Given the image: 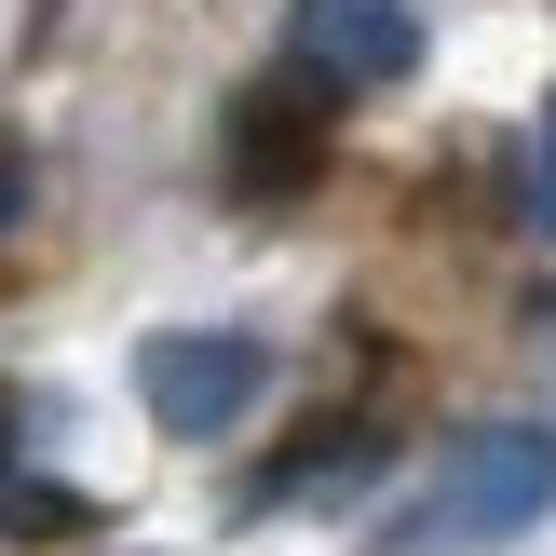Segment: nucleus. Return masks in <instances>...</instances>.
I'll use <instances>...</instances> for the list:
<instances>
[{"instance_id": "obj_3", "label": "nucleus", "mask_w": 556, "mask_h": 556, "mask_svg": "<svg viewBox=\"0 0 556 556\" xmlns=\"http://www.w3.org/2000/svg\"><path fill=\"white\" fill-rule=\"evenodd\" d=\"M407 68H421V14L407 0H299L286 14V81H313L326 109L394 96Z\"/></svg>"}, {"instance_id": "obj_4", "label": "nucleus", "mask_w": 556, "mask_h": 556, "mask_svg": "<svg viewBox=\"0 0 556 556\" xmlns=\"http://www.w3.org/2000/svg\"><path fill=\"white\" fill-rule=\"evenodd\" d=\"M326 123H340V109H326L313 81H286V68H271L258 96H231V136H217L231 204H299V190L326 177Z\"/></svg>"}, {"instance_id": "obj_1", "label": "nucleus", "mask_w": 556, "mask_h": 556, "mask_svg": "<svg viewBox=\"0 0 556 556\" xmlns=\"http://www.w3.org/2000/svg\"><path fill=\"white\" fill-rule=\"evenodd\" d=\"M556 516V421H476L448 462H434V489L407 503V556H489L516 530H543Z\"/></svg>"}, {"instance_id": "obj_7", "label": "nucleus", "mask_w": 556, "mask_h": 556, "mask_svg": "<svg viewBox=\"0 0 556 556\" xmlns=\"http://www.w3.org/2000/svg\"><path fill=\"white\" fill-rule=\"evenodd\" d=\"M530 231L556 244V123H543V163H530Z\"/></svg>"}, {"instance_id": "obj_8", "label": "nucleus", "mask_w": 556, "mask_h": 556, "mask_svg": "<svg viewBox=\"0 0 556 556\" xmlns=\"http://www.w3.org/2000/svg\"><path fill=\"white\" fill-rule=\"evenodd\" d=\"M14 434H27V394H0V489H14V462H27Z\"/></svg>"}, {"instance_id": "obj_2", "label": "nucleus", "mask_w": 556, "mask_h": 556, "mask_svg": "<svg viewBox=\"0 0 556 556\" xmlns=\"http://www.w3.org/2000/svg\"><path fill=\"white\" fill-rule=\"evenodd\" d=\"M258 394H271V340H244V326H163V340H136V407L177 448H217Z\"/></svg>"}, {"instance_id": "obj_5", "label": "nucleus", "mask_w": 556, "mask_h": 556, "mask_svg": "<svg viewBox=\"0 0 556 556\" xmlns=\"http://www.w3.org/2000/svg\"><path fill=\"white\" fill-rule=\"evenodd\" d=\"M96 530V503H68V489H0V543H81Z\"/></svg>"}, {"instance_id": "obj_6", "label": "nucleus", "mask_w": 556, "mask_h": 556, "mask_svg": "<svg viewBox=\"0 0 556 556\" xmlns=\"http://www.w3.org/2000/svg\"><path fill=\"white\" fill-rule=\"evenodd\" d=\"M27 204H41V163H27V150H14V136H0V244H14V231H27Z\"/></svg>"}]
</instances>
